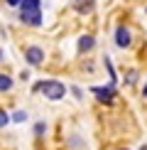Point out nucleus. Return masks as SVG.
<instances>
[{
	"label": "nucleus",
	"instance_id": "nucleus-1",
	"mask_svg": "<svg viewBox=\"0 0 147 150\" xmlns=\"http://www.w3.org/2000/svg\"><path fill=\"white\" fill-rule=\"evenodd\" d=\"M34 89L42 91L47 98H52V101H59V98H64V93H66L64 84H59V81H39Z\"/></svg>",
	"mask_w": 147,
	"mask_h": 150
},
{
	"label": "nucleus",
	"instance_id": "nucleus-2",
	"mask_svg": "<svg viewBox=\"0 0 147 150\" xmlns=\"http://www.w3.org/2000/svg\"><path fill=\"white\" fill-rule=\"evenodd\" d=\"M24 59H27L32 67L42 64V62H44V49H39V47H29V49H24Z\"/></svg>",
	"mask_w": 147,
	"mask_h": 150
},
{
	"label": "nucleus",
	"instance_id": "nucleus-3",
	"mask_svg": "<svg viewBox=\"0 0 147 150\" xmlns=\"http://www.w3.org/2000/svg\"><path fill=\"white\" fill-rule=\"evenodd\" d=\"M115 45L118 47H130V32H127V27H118L115 30Z\"/></svg>",
	"mask_w": 147,
	"mask_h": 150
},
{
	"label": "nucleus",
	"instance_id": "nucleus-4",
	"mask_svg": "<svg viewBox=\"0 0 147 150\" xmlns=\"http://www.w3.org/2000/svg\"><path fill=\"white\" fill-rule=\"evenodd\" d=\"M93 93H96L98 98H101V101H106V103H110V101H113V96H115L113 86H106V89H103V86H96Z\"/></svg>",
	"mask_w": 147,
	"mask_h": 150
},
{
	"label": "nucleus",
	"instance_id": "nucleus-5",
	"mask_svg": "<svg viewBox=\"0 0 147 150\" xmlns=\"http://www.w3.org/2000/svg\"><path fill=\"white\" fill-rule=\"evenodd\" d=\"M39 0H20V12H42Z\"/></svg>",
	"mask_w": 147,
	"mask_h": 150
},
{
	"label": "nucleus",
	"instance_id": "nucleus-6",
	"mask_svg": "<svg viewBox=\"0 0 147 150\" xmlns=\"http://www.w3.org/2000/svg\"><path fill=\"white\" fill-rule=\"evenodd\" d=\"M20 20L27 25H42V12H20Z\"/></svg>",
	"mask_w": 147,
	"mask_h": 150
},
{
	"label": "nucleus",
	"instance_id": "nucleus-7",
	"mask_svg": "<svg viewBox=\"0 0 147 150\" xmlns=\"http://www.w3.org/2000/svg\"><path fill=\"white\" fill-rule=\"evenodd\" d=\"M93 45H96V42H93V37H91V35H83L81 40H78V49H81V52H88V49H93Z\"/></svg>",
	"mask_w": 147,
	"mask_h": 150
},
{
	"label": "nucleus",
	"instance_id": "nucleus-8",
	"mask_svg": "<svg viewBox=\"0 0 147 150\" xmlns=\"http://www.w3.org/2000/svg\"><path fill=\"white\" fill-rule=\"evenodd\" d=\"M12 89V79L8 74H0V91H10Z\"/></svg>",
	"mask_w": 147,
	"mask_h": 150
},
{
	"label": "nucleus",
	"instance_id": "nucleus-9",
	"mask_svg": "<svg viewBox=\"0 0 147 150\" xmlns=\"http://www.w3.org/2000/svg\"><path fill=\"white\" fill-rule=\"evenodd\" d=\"M93 5H91V0H76V10L78 12H88Z\"/></svg>",
	"mask_w": 147,
	"mask_h": 150
},
{
	"label": "nucleus",
	"instance_id": "nucleus-10",
	"mask_svg": "<svg viewBox=\"0 0 147 150\" xmlns=\"http://www.w3.org/2000/svg\"><path fill=\"white\" fill-rule=\"evenodd\" d=\"M12 121H15V123L27 121V113H24V111H15V113H12Z\"/></svg>",
	"mask_w": 147,
	"mask_h": 150
},
{
	"label": "nucleus",
	"instance_id": "nucleus-11",
	"mask_svg": "<svg viewBox=\"0 0 147 150\" xmlns=\"http://www.w3.org/2000/svg\"><path fill=\"white\" fill-rule=\"evenodd\" d=\"M8 123H10V116L5 113L3 108H0V128H3V126H8Z\"/></svg>",
	"mask_w": 147,
	"mask_h": 150
},
{
	"label": "nucleus",
	"instance_id": "nucleus-12",
	"mask_svg": "<svg viewBox=\"0 0 147 150\" xmlns=\"http://www.w3.org/2000/svg\"><path fill=\"white\" fill-rule=\"evenodd\" d=\"M34 133H37V135H42V133H44V123H37V128H34Z\"/></svg>",
	"mask_w": 147,
	"mask_h": 150
},
{
	"label": "nucleus",
	"instance_id": "nucleus-13",
	"mask_svg": "<svg viewBox=\"0 0 147 150\" xmlns=\"http://www.w3.org/2000/svg\"><path fill=\"white\" fill-rule=\"evenodd\" d=\"M5 3H8V5H12V8H17V5H20V0H5Z\"/></svg>",
	"mask_w": 147,
	"mask_h": 150
},
{
	"label": "nucleus",
	"instance_id": "nucleus-14",
	"mask_svg": "<svg viewBox=\"0 0 147 150\" xmlns=\"http://www.w3.org/2000/svg\"><path fill=\"white\" fill-rule=\"evenodd\" d=\"M140 150H147V145H142V148H140Z\"/></svg>",
	"mask_w": 147,
	"mask_h": 150
},
{
	"label": "nucleus",
	"instance_id": "nucleus-15",
	"mask_svg": "<svg viewBox=\"0 0 147 150\" xmlns=\"http://www.w3.org/2000/svg\"><path fill=\"white\" fill-rule=\"evenodd\" d=\"M145 93H147V86H145Z\"/></svg>",
	"mask_w": 147,
	"mask_h": 150
},
{
	"label": "nucleus",
	"instance_id": "nucleus-16",
	"mask_svg": "<svg viewBox=\"0 0 147 150\" xmlns=\"http://www.w3.org/2000/svg\"><path fill=\"white\" fill-rule=\"evenodd\" d=\"M0 59H3V54H0Z\"/></svg>",
	"mask_w": 147,
	"mask_h": 150
}]
</instances>
